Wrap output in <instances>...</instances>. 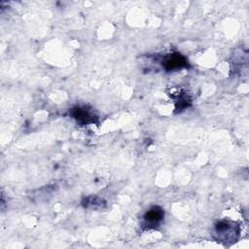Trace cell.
Masks as SVG:
<instances>
[{
    "label": "cell",
    "mask_w": 249,
    "mask_h": 249,
    "mask_svg": "<svg viewBox=\"0 0 249 249\" xmlns=\"http://www.w3.org/2000/svg\"><path fill=\"white\" fill-rule=\"evenodd\" d=\"M162 65L166 70H176L185 67L187 65V60L180 53H171L165 56Z\"/></svg>",
    "instance_id": "cell-2"
},
{
    "label": "cell",
    "mask_w": 249,
    "mask_h": 249,
    "mask_svg": "<svg viewBox=\"0 0 249 249\" xmlns=\"http://www.w3.org/2000/svg\"><path fill=\"white\" fill-rule=\"evenodd\" d=\"M71 114L74 119H76L77 122L82 124H89L93 122V116L83 107H75L72 109Z\"/></svg>",
    "instance_id": "cell-3"
},
{
    "label": "cell",
    "mask_w": 249,
    "mask_h": 249,
    "mask_svg": "<svg viewBox=\"0 0 249 249\" xmlns=\"http://www.w3.org/2000/svg\"><path fill=\"white\" fill-rule=\"evenodd\" d=\"M163 216H164L163 210L159 206H154L150 210H148L144 215L145 225L149 228L156 227L162 221Z\"/></svg>",
    "instance_id": "cell-1"
}]
</instances>
